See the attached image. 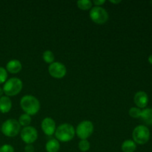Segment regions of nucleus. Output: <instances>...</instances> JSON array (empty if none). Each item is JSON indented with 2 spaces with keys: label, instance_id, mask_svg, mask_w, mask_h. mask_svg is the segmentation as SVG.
<instances>
[{
  "label": "nucleus",
  "instance_id": "f257e3e1",
  "mask_svg": "<svg viewBox=\"0 0 152 152\" xmlns=\"http://www.w3.org/2000/svg\"><path fill=\"white\" fill-rule=\"evenodd\" d=\"M20 105L25 114L30 116L35 115L40 109L39 101L32 95H25L21 99Z\"/></svg>",
  "mask_w": 152,
  "mask_h": 152
},
{
  "label": "nucleus",
  "instance_id": "f03ea898",
  "mask_svg": "<svg viewBox=\"0 0 152 152\" xmlns=\"http://www.w3.org/2000/svg\"><path fill=\"white\" fill-rule=\"evenodd\" d=\"M76 134L75 129L69 123H63L58 126L55 132V136L58 141L69 142L74 137Z\"/></svg>",
  "mask_w": 152,
  "mask_h": 152
},
{
  "label": "nucleus",
  "instance_id": "7ed1b4c3",
  "mask_svg": "<svg viewBox=\"0 0 152 152\" xmlns=\"http://www.w3.org/2000/svg\"><path fill=\"white\" fill-rule=\"evenodd\" d=\"M22 87H23V83L22 80L16 77H13L9 79L4 83L2 89L7 96H13L20 93Z\"/></svg>",
  "mask_w": 152,
  "mask_h": 152
},
{
  "label": "nucleus",
  "instance_id": "20e7f679",
  "mask_svg": "<svg viewBox=\"0 0 152 152\" xmlns=\"http://www.w3.org/2000/svg\"><path fill=\"white\" fill-rule=\"evenodd\" d=\"M134 142L139 145L147 143L150 139V131L146 126L140 125L135 127L132 133Z\"/></svg>",
  "mask_w": 152,
  "mask_h": 152
},
{
  "label": "nucleus",
  "instance_id": "39448f33",
  "mask_svg": "<svg viewBox=\"0 0 152 152\" xmlns=\"http://www.w3.org/2000/svg\"><path fill=\"white\" fill-rule=\"evenodd\" d=\"M21 126L15 119H9L1 125V132L8 137H14L20 132Z\"/></svg>",
  "mask_w": 152,
  "mask_h": 152
},
{
  "label": "nucleus",
  "instance_id": "423d86ee",
  "mask_svg": "<svg viewBox=\"0 0 152 152\" xmlns=\"http://www.w3.org/2000/svg\"><path fill=\"white\" fill-rule=\"evenodd\" d=\"M90 18L94 23L99 24V25H103L108 20L109 15L105 9L102 7H92L90 10Z\"/></svg>",
  "mask_w": 152,
  "mask_h": 152
},
{
  "label": "nucleus",
  "instance_id": "0eeeda50",
  "mask_svg": "<svg viewBox=\"0 0 152 152\" xmlns=\"http://www.w3.org/2000/svg\"><path fill=\"white\" fill-rule=\"evenodd\" d=\"M94 127L92 122L85 120V121L81 122L77 126L76 133L80 139L87 140L94 133Z\"/></svg>",
  "mask_w": 152,
  "mask_h": 152
},
{
  "label": "nucleus",
  "instance_id": "6e6552de",
  "mask_svg": "<svg viewBox=\"0 0 152 152\" xmlns=\"http://www.w3.org/2000/svg\"><path fill=\"white\" fill-rule=\"evenodd\" d=\"M38 137V132L33 126H26L21 131V139L24 142L29 145L35 142Z\"/></svg>",
  "mask_w": 152,
  "mask_h": 152
},
{
  "label": "nucleus",
  "instance_id": "1a4fd4ad",
  "mask_svg": "<svg viewBox=\"0 0 152 152\" xmlns=\"http://www.w3.org/2000/svg\"><path fill=\"white\" fill-rule=\"evenodd\" d=\"M48 72L55 79H62L66 75L67 69L64 64L59 62H53L48 67Z\"/></svg>",
  "mask_w": 152,
  "mask_h": 152
},
{
  "label": "nucleus",
  "instance_id": "9d476101",
  "mask_svg": "<svg viewBox=\"0 0 152 152\" xmlns=\"http://www.w3.org/2000/svg\"><path fill=\"white\" fill-rule=\"evenodd\" d=\"M41 126L45 134L48 136H51L56 132V123L51 117H45L43 119Z\"/></svg>",
  "mask_w": 152,
  "mask_h": 152
},
{
  "label": "nucleus",
  "instance_id": "9b49d317",
  "mask_svg": "<svg viewBox=\"0 0 152 152\" xmlns=\"http://www.w3.org/2000/svg\"><path fill=\"white\" fill-rule=\"evenodd\" d=\"M134 102L139 108H145L148 103V96L145 91H138L134 96Z\"/></svg>",
  "mask_w": 152,
  "mask_h": 152
},
{
  "label": "nucleus",
  "instance_id": "f8f14e48",
  "mask_svg": "<svg viewBox=\"0 0 152 152\" xmlns=\"http://www.w3.org/2000/svg\"><path fill=\"white\" fill-rule=\"evenodd\" d=\"M22 68V63L17 59H12L9 61L6 65V71L10 74H17L20 72Z\"/></svg>",
  "mask_w": 152,
  "mask_h": 152
},
{
  "label": "nucleus",
  "instance_id": "ddd939ff",
  "mask_svg": "<svg viewBox=\"0 0 152 152\" xmlns=\"http://www.w3.org/2000/svg\"><path fill=\"white\" fill-rule=\"evenodd\" d=\"M12 108V102L10 98L7 96L0 97V112L6 114L9 112Z\"/></svg>",
  "mask_w": 152,
  "mask_h": 152
},
{
  "label": "nucleus",
  "instance_id": "4468645a",
  "mask_svg": "<svg viewBox=\"0 0 152 152\" xmlns=\"http://www.w3.org/2000/svg\"><path fill=\"white\" fill-rule=\"evenodd\" d=\"M140 118L146 125L152 126V108H144L142 110Z\"/></svg>",
  "mask_w": 152,
  "mask_h": 152
},
{
  "label": "nucleus",
  "instance_id": "2eb2a0df",
  "mask_svg": "<svg viewBox=\"0 0 152 152\" xmlns=\"http://www.w3.org/2000/svg\"><path fill=\"white\" fill-rule=\"evenodd\" d=\"M60 148V144L56 139H51L47 142L45 149L47 152H58Z\"/></svg>",
  "mask_w": 152,
  "mask_h": 152
},
{
  "label": "nucleus",
  "instance_id": "dca6fc26",
  "mask_svg": "<svg viewBox=\"0 0 152 152\" xmlns=\"http://www.w3.org/2000/svg\"><path fill=\"white\" fill-rule=\"evenodd\" d=\"M121 149L123 152H134L137 149V144L132 140H126L122 143Z\"/></svg>",
  "mask_w": 152,
  "mask_h": 152
},
{
  "label": "nucleus",
  "instance_id": "f3484780",
  "mask_svg": "<svg viewBox=\"0 0 152 152\" xmlns=\"http://www.w3.org/2000/svg\"><path fill=\"white\" fill-rule=\"evenodd\" d=\"M77 4L79 8L83 10H87L92 8V5H93V2L90 0H80L77 1Z\"/></svg>",
  "mask_w": 152,
  "mask_h": 152
},
{
  "label": "nucleus",
  "instance_id": "a211bd4d",
  "mask_svg": "<svg viewBox=\"0 0 152 152\" xmlns=\"http://www.w3.org/2000/svg\"><path fill=\"white\" fill-rule=\"evenodd\" d=\"M19 123L21 126H29V125L31 123V116L27 114H23L19 117Z\"/></svg>",
  "mask_w": 152,
  "mask_h": 152
},
{
  "label": "nucleus",
  "instance_id": "6ab92c4d",
  "mask_svg": "<svg viewBox=\"0 0 152 152\" xmlns=\"http://www.w3.org/2000/svg\"><path fill=\"white\" fill-rule=\"evenodd\" d=\"M42 58H43V60H44L46 63H49V64L53 63L55 59L53 53L49 50L44 51V53H43L42 54Z\"/></svg>",
  "mask_w": 152,
  "mask_h": 152
},
{
  "label": "nucleus",
  "instance_id": "aec40b11",
  "mask_svg": "<svg viewBox=\"0 0 152 152\" xmlns=\"http://www.w3.org/2000/svg\"><path fill=\"white\" fill-rule=\"evenodd\" d=\"M79 148L81 151L83 152H86L90 149V142H88V140H81L79 142Z\"/></svg>",
  "mask_w": 152,
  "mask_h": 152
},
{
  "label": "nucleus",
  "instance_id": "412c9836",
  "mask_svg": "<svg viewBox=\"0 0 152 152\" xmlns=\"http://www.w3.org/2000/svg\"><path fill=\"white\" fill-rule=\"evenodd\" d=\"M141 111L142 110L139 108H137V107H132L130 108L129 111V114L132 118H140V117Z\"/></svg>",
  "mask_w": 152,
  "mask_h": 152
},
{
  "label": "nucleus",
  "instance_id": "4be33fe9",
  "mask_svg": "<svg viewBox=\"0 0 152 152\" xmlns=\"http://www.w3.org/2000/svg\"><path fill=\"white\" fill-rule=\"evenodd\" d=\"M7 79V71L5 68L0 67V84L5 83Z\"/></svg>",
  "mask_w": 152,
  "mask_h": 152
},
{
  "label": "nucleus",
  "instance_id": "5701e85b",
  "mask_svg": "<svg viewBox=\"0 0 152 152\" xmlns=\"http://www.w3.org/2000/svg\"><path fill=\"white\" fill-rule=\"evenodd\" d=\"M0 152H14V148L9 144H5L0 147Z\"/></svg>",
  "mask_w": 152,
  "mask_h": 152
},
{
  "label": "nucleus",
  "instance_id": "b1692460",
  "mask_svg": "<svg viewBox=\"0 0 152 152\" xmlns=\"http://www.w3.org/2000/svg\"><path fill=\"white\" fill-rule=\"evenodd\" d=\"M25 152H34V147L33 146L32 144L27 145L25 147Z\"/></svg>",
  "mask_w": 152,
  "mask_h": 152
},
{
  "label": "nucleus",
  "instance_id": "393cba45",
  "mask_svg": "<svg viewBox=\"0 0 152 152\" xmlns=\"http://www.w3.org/2000/svg\"><path fill=\"white\" fill-rule=\"evenodd\" d=\"M92 2H93L94 4L97 6V7H100L101 5H102L105 2V0H95V1H92Z\"/></svg>",
  "mask_w": 152,
  "mask_h": 152
},
{
  "label": "nucleus",
  "instance_id": "a878e982",
  "mask_svg": "<svg viewBox=\"0 0 152 152\" xmlns=\"http://www.w3.org/2000/svg\"><path fill=\"white\" fill-rule=\"evenodd\" d=\"M110 2L111 3H114V4H119V3L121 2L120 0H118V1H113V0H110Z\"/></svg>",
  "mask_w": 152,
  "mask_h": 152
},
{
  "label": "nucleus",
  "instance_id": "bb28decb",
  "mask_svg": "<svg viewBox=\"0 0 152 152\" xmlns=\"http://www.w3.org/2000/svg\"><path fill=\"white\" fill-rule=\"evenodd\" d=\"M148 62H149L150 64H151V65H152V54H151L149 56H148Z\"/></svg>",
  "mask_w": 152,
  "mask_h": 152
},
{
  "label": "nucleus",
  "instance_id": "cd10ccee",
  "mask_svg": "<svg viewBox=\"0 0 152 152\" xmlns=\"http://www.w3.org/2000/svg\"><path fill=\"white\" fill-rule=\"evenodd\" d=\"M3 93H4V91H3V89L1 88H0V97H1V96H2Z\"/></svg>",
  "mask_w": 152,
  "mask_h": 152
}]
</instances>
